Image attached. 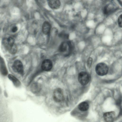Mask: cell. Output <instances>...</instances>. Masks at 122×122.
Masks as SVG:
<instances>
[{
  "label": "cell",
  "instance_id": "6da1fadb",
  "mask_svg": "<svg viewBox=\"0 0 122 122\" xmlns=\"http://www.w3.org/2000/svg\"><path fill=\"white\" fill-rule=\"evenodd\" d=\"M3 43L5 47L10 53L14 54L16 53L17 48L13 37H10L4 39Z\"/></svg>",
  "mask_w": 122,
  "mask_h": 122
},
{
  "label": "cell",
  "instance_id": "7a4b0ae2",
  "mask_svg": "<svg viewBox=\"0 0 122 122\" xmlns=\"http://www.w3.org/2000/svg\"><path fill=\"white\" fill-rule=\"evenodd\" d=\"M73 49V46L70 41H64L60 45L59 50L63 53L65 56H68L72 52Z\"/></svg>",
  "mask_w": 122,
  "mask_h": 122
},
{
  "label": "cell",
  "instance_id": "3957f363",
  "mask_svg": "<svg viewBox=\"0 0 122 122\" xmlns=\"http://www.w3.org/2000/svg\"><path fill=\"white\" fill-rule=\"evenodd\" d=\"M108 69L107 65L103 63H100L97 64L95 68L97 74L101 76L106 75L108 72Z\"/></svg>",
  "mask_w": 122,
  "mask_h": 122
},
{
  "label": "cell",
  "instance_id": "277c9868",
  "mask_svg": "<svg viewBox=\"0 0 122 122\" xmlns=\"http://www.w3.org/2000/svg\"><path fill=\"white\" fill-rule=\"evenodd\" d=\"M13 71L21 75L24 73V68L23 64L20 61L16 60L15 61L12 67Z\"/></svg>",
  "mask_w": 122,
  "mask_h": 122
},
{
  "label": "cell",
  "instance_id": "5b68a950",
  "mask_svg": "<svg viewBox=\"0 0 122 122\" xmlns=\"http://www.w3.org/2000/svg\"><path fill=\"white\" fill-rule=\"evenodd\" d=\"M89 76L87 72L85 71H81L79 74L78 80L81 85H86L89 82Z\"/></svg>",
  "mask_w": 122,
  "mask_h": 122
},
{
  "label": "cell",
  "instance_id": "8992f818",
  "mask_svg": "<svg viewBox=\"0 0 122 122\" xmlns=\"http://www.w3.org/2000/svg\"><path fill=\"white\" fill-rule=\"evenodd\" d=\"M54 100L57 102H62L64 99V96L63 92L60 88L56 89L54 90L53 94Z\"/></svg>",
  "mask_w": 122,
  "mask_h": 122
},
{
  "label": "cell",
  "instance_id": "52a82bcc",
  "mask_svg": "<svg viewBox=\"0 0 122 122\" xmlns=\"http://www.w3.org/2000/svg\"><path fill=\"white\" fill-rule=\"evenodd\" d=\"M52 67V63L50 60L48 59L44 60L43 61L41 66L42 69L46 71L50 70Z\"/></svg>",
  "mask_w": 122,
  "mask_h": 122
},
{
  "label": "cell",
  "instance_id": "ba28073f",
  "mask_svg": "<svg viewBox=\"0 0 122 122\" xmlns=\"http://www.w3.org/2000/svg\"><path fill=\"white\" fill-rule=\"evenodd\" d=\"M103 118L106 122H112L115 118V113L114 111L106 112L103 114Z\"/></svg>",
  "mask_w": 122,
  "mask_h": 122
},
{
  "label": "cell",
  "instance_id": "9c48e42d",
  "mask_svg": "<svg viewBox=\"0 0 122 122\" xmlns=\"http://www.w3.org/2000/svg\"><path fill=\"white\" fill-rule=\"evenodd\" d=\"M49 6L53 9H57L59 8L60 2L59 0H47Z\"/></svg>",
  "mask_w": 122,
  "mask_h": 122
},
{
  "label": "cell",
  "instance_id": "30bf717a",
  "mask_svg": "<svg viewBox=\"0 0 122 122\" xmlns=\"http://www.w3.org/2000/svg\"><path fill=\"white\" fill-rule=\"evenodd\" d=\"M0 72L2 75L5 76L8 72L3 59L0 56Z\"/></svg>",
  "mask_w": 122,
  "mask_h": 122
},
{
  "label": "cell",
  "instance_id": "8fae6325",
  "mask_svg": "<svg viewBox=\"0 0 122 122\" xmlns=\"http://www.w3.org/2000/svg\"><path fill=\"white\" fill-rule=\"evenodd\" d=\"M51 29V25L48 22L46 21L43 24L42 26V31L43 33L46 35L50 33Z\"/></svg>",
  "mask_w": 122,
  "mask_h": 122
},
{
  "label": "cell",
  "instance_id": "7c38bea8",
  "mask_svg": "<svg viewBox=\"0 0 122 122\" xmlns=\"http://www.w3.org/2000/svg\"><path fill=\"white\" fill-rule=\"evenodd\" d=\"M116 9L110 4H108L104 7L103 11V13L105 15H108L114 11Z\"/></svg>",
  "mask_w": 122,
  "mask_h": 122
},
{
  "label": "cell",
  "instance_id": "4fadbf2b",
  "mask_svg": "<svg viewBox=\"0 0 122 122\" xmlns=\"http://www.w3.org/2000/svg\"><path fill=\"white\" fill-rule=\"evenodd\" d=\"M8 77L10 80L12 81L14 85L16 87H18L20 86L21 83L19 80L11 74H9Z\"/></svg>",
  "mask_w": 122,
  "mask_h": 122
},
{
  "label": "cell",
  "instance_id": "5bb4252c",
  "mask_svg": "<svg viewBox=\"0 0 122 122\" xmlns=\"http://www.w3.org/2000/svg\"><path fill=\"white\" fill-rule=\"evenodd\" d=\"M89 107L88 104L86 102H82L78 106L79 109L81 111L83 112L87 111Z\"/></svg>",
  "mask_w": 122,
  "mask_h": 122
},
{
  "label": "cell",
  "instance_id": "9a60e30c",
  "mask_svg": "<svg viewBox=\"0 0 122 122\" xmlns=\"http://www.w3.org/2000/svg\"><path fill=\"white\" fill-rule=\"evenodd\" d=\"M122 14H121L119 15L118 19V24L119 27H122Z\"/></svg>",
  "mask_w": 122,
  "mask_h": 122
},
{
  "label": "cell",
  "instance_id": "2e32d148",
  "mask_svg": "<svg viewBox=\"0 0 122 122\" xmlns=\"http://www.w3.org/2000/svg\"><path fill=\"white\" fill-rule=\"evenodd\" d=\"M92 58L91 57H89L87 61V65L88 67H90L92 65Z\"/></svg>",
  "mask_w": 122,
  "mask_h": 122
},
{
  "label": "cell",
  "instance_id": "e0dca14e",
  "mask_svg": "<svg viewBox=\"0 0 122 122\" xmlns=\"http://www.w3.org/2000/svg\"><path fill=\"white\" fill-rule=\"evenodd\" d=\"M17 29H18L17 27L14 26L12 28V31L13 32H15L17 31Z\"/></svg>",
  "mask_w": 122,
  "mask_h": 122
}]
</instances>
